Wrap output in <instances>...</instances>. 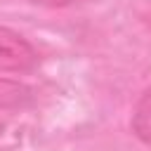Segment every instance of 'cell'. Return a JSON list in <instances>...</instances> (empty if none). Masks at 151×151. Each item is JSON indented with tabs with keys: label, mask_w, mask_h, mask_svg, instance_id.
I'll use <instances>...</instances> for the list:
<instances>
[{
	"label": "cell",
	"mask_w": 151,
	"mask_h": 151,
	"mask_svg": "<svg viewBox=\"0 0 151 151\" xmlns=\"http://www.w3.org/2000/svg\"><path fill=\"white\" fill-rule=\"evenodd\" d=\"M139 19H142V24H144V28L151 33V7H146L142 14H139Z\"/></svg>",
	"instance_id": "5b68a950"
},
{
	"label": "cell",
	"mask_w": 151,
	"mask_h": 151,
	"mask_svg": "<svg viewBox=\"0 0 151 151\" xmlns=\"http://www.w3.org/2000/svg\"><path fill=\"white\" fill-rule=\"evenodd\" d=\"M130 127L137 134V139H142L144 144H151V85L139 94V99L132 109Z\"/></svg>",
	"instance_id": "7a4b0ae2"
},
{
	"label": "cell",
	"mask_w": 151,
	"mask_h": 151,
	"mask_svg": "<svg viewBox=\"0 0 151 151\" xmlns=\"http://www.w3.org/2000/svg\"><path fill=\"white\" fill-rule=\"evenodd\" d=\"M33 2L45 5V7H66V5H71V2H76V0H33Z\"/></svg>",
	"instance_id": "277c9868"
},
{
	"label": "cell",
	"mask_w": 151,
	"mask_h": 151,
	"mask_svg": "<svg viewBox=\"0 0 151 151\" xmlns=\"http://www.w3.org/2000/svg\"><path fill=\"white\" fill-rule=\"evenodd\" d=\"M38 66V50L17 31L0 26V71L28 73Z\"/></svg>",
	"instance_id": "6da1fadb"
},
{
	"label": "cell",
	"mask_w": 151,
	"mask_h": 151,
	"mask_svg": "<svg viewBox=\"0 0 151 151\" xmlns=\"http://www.w3.org/2000/svg\"><path fill=\"white\" fill-rule=\"evenodd\" d=\"M31 101H33V90L26 83L0 76V109H21Z\"/></svg>",
	"instance_id": "3957f363"
}]
</instances>
